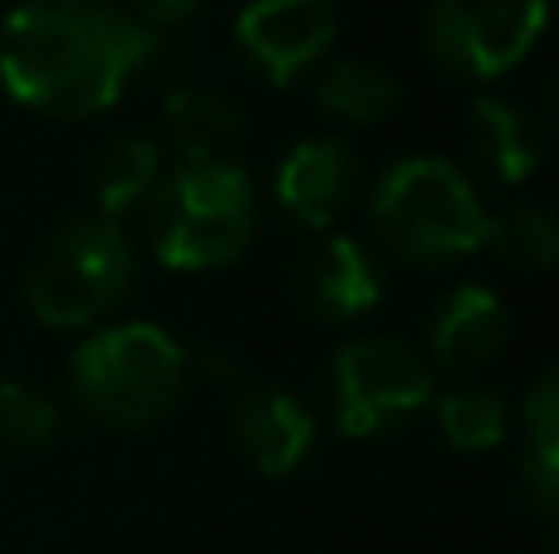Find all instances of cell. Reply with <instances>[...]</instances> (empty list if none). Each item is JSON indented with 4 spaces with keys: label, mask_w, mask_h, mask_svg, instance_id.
Returning <instances> with one entry per match:
<instances>
[{
    "label": "cell",
    "mask_w": 559,
    "mask_h": 554,
    "mask_svg": "<svg viewBox=\"0 0 559 554\" xmlns=\"http://www.w3.org/2000/svg\"><path fill=\"white\" fill-rule=\"evenodd\" d=\"M157 29L114 0H20L0 20V84L45 118H94L128 94Z\"/></svg>",
    "instance_id": "1"
},
{
    "label": "cell",
    "mask_w": 559,
    "mask_h": 554,
    "mask_svg": "<svg viewBox=\"0 0 559 554\" xmlns=\"http://www.w3.org/2000/svg\"><path fill=\"white\" fill-rule=\"evenodd\" d=\"M486 221L472 177L432 153L397 157L368 186V231L393 261L417 270L462 265L486 245Z\"/></svg>",
    "instance_id": "2"
},
{
    "label": "cell",
    "mask_w": 559,
    "mask_h": 554,
    "mask_svg": "<svg viewBox=\"0 0 559 554\" xmlns=\"http://www.w3.org/2000/svg\"><path fill=\"white\" fill-rule=\"evenodd\" d=\"M255 236V182L241 162H177L143 202V241L182 275L241 261Z\"/></svg>",
    "instance_id": "3"
},
{
    "label": "cell",
    "mask_w": 559,
    "mask_h": 554,
    "mask_svg": "<svg viewBox=\"0 0 559 554\" xmlns=\"http://www.w3.org/2000/svg\"><path fill=\"white\" fill-rule=\"evenodd\" d=\"M192 359L167 329L143 320L104 324L69 353V393L98 427L143 432L177 412Z\"/></svg>",
    "instance_id": "4"
},
{
    "label": "cell",
    "mask_w": 559,
    "mask_h": 554,
    "mask_svg": "<svg viewBox=\"0 0 559 554\" xmlns=\"http://www.w3.org/2000/svg\"><path fill=\"white\" fill-rule=\"evenodd\" d=\"M133 245L123 226L104 216H74L35 245L25 265V310L45 329H94L133 290Z\"/></svg>",
    "instance_id": "5"
},
{
    "label": "cell",
    "mask_w": 559,
    "mask_h": 554,
    "mask_svg": "<svg viewBox=\"0 0 559 554\" xmlns=\"http://www.w3.org/2000/svg\"><path fill=\"white\" fill-rule=\"evenodd\" d=\"M432 363L393 334H358L329 359L324 402L338 437H383L432 402Z\"/></svg>",
    "instance_id": "6"
},
{
    "label": "cell",
    "mask_w": 559,
    "mask_h": 554,
    "mask_svg": "<svg viewBox=\"0 0 559 554\" xmlns=\"http://www.w3.org/2000/svg\"><path fill=\"white\" fill-rule=\"evenodd\" d=\"M550 25V0H432L423 45L432 64L466 84L511 74Z\"/></svg>",
    "instance_id": "7"
},
{
    "label": "cell",
    "mask_w": 559,
    "mask_h": 554,
    "mask_svg": "<svg viewBox=\"0 0 559 554\" xmlns=\"http://www.w3.org/2000/svg\"><path fill=\"white\" fill-rule=\"evenodd\" d=\"M289 300L314 324H358L383 304V265L348 231H319L289 265Z\"/></svg>",
    "instance_id": "8"
},
{
    "label": "cell",
    "mask_w": 559,
    "mask_h": 554,
    "mask_svg": "<svg viewBox=\"0 0 559 554\" xmlns=\"http://www.w3.org/2000/svg\"><path fill=\"white\" fill-rule=\"evenodd\" d=\"M334 35V0H246L236 15V49L275 88L305 79L329 55Z\"/></svg>",
    "instance_id": "9"
},
{
    "label": "cell",
    "mask_w": 559,
    "mask_h": 554,
    "mask_svg": "<svg viewBox=\"0 0 559 554\" xmlns=\"http://www.w3.org/2000/svg\"><path fill=\"white\" fill-rule=\"evenodd\" d=\"M358 192V157L344 137H299L275 167V202L299 231H334Z\"/></svg>",
    "instance_id": "10"
},
{
    "label": "cell",
    "mask_w": 559,
    "mask_h": 554,
    "mask_svg": "<svg viewBox=\"0 0 559 554\" xmlns=\"http://www.w3.org/2000/svg\"><path fill=\"white\" fill-rule=\"evenodd\" d=\"M314 412L280 383H241L231 398V437L236 451L261 477H295L314 451Z\"/></svg>",
    "instance_id": "11"
},
{
    "label": "cell",
    "mask_w": 559,
    "mask_h": 554,
    "mask_svg": "<svg viewBox=\"0 0 559 554\" xmlns=\"http://www.w3.org/2000/svg\"><path fill=\"white\" fill-rule=\"evenodd\" d=\"M432 359L442 363L447 373H472V369H486L506 353L511 344V310L496 290L476 280H462L437 300L432 310Z\"/></svg>",
    "instance_id": "12"
},
{
    "label": "cell",
    "mask_w": 559,
    "mask_h": 554,
    "mask_svg": "<svg viewBox=\"0 0 559 554\" xmlns=\"http://www.w3.org/2000/svg\"><path fill=\"white\" fill-rule=\"evenodd\" d=\"M466 147L496 186H521L540 167L545 133L511 98H476L466 113Z\"/></svg>",
    "instance_id": "13"
},
{
    "label": "cell",
    "mask_w": 559,
    "mask_h": 554,
    "mask_svg": "<svg viewBox=\"0 0 559 554\" xmlns=\"http://www.w3.org/2000/svg\"><path fill=\"white\" fill-rule=\"evenodd\" d=\"M246 133L241 108L216 88H173L163 104V137L177 162H226Z\"/></svg>",
    "instance_id": "14"
},
{
    "label": "cell",
    "mask_w": 559,
    "mask_h": 554,
    "mask_svg": "<svg viewBox=\"0 0 559 554\" xmlns=\"http://www.w3.org/2000/svg\"><path fill=\"white\" fill-rule=\"evenodd\" d=\"M157 177H163V147L143 133H118L104 143V153L88 167V196H94V216L104 221H123L128 212L153 196Z\"/></svg>",
    "instance_id": "15"
},
{
    "label": "cell",
    "mask_w": 559,
    "mask_h": 554,
    "mask_svg": "<svg viewBox=\"0 0 559 554\" xmlns=\"http://www.w3.org/2000/svg\"><path fill=\"white\" fill-rule=\"evenodd\" d=\"M525 451H521V491L540 516H555L559 506V373L545 369L535 378L531 398L521 408Z\"/></svg>",
    "instance_id": "16"
},
{
    "label": "cell",
    "mask_w": 559,
    "mask_h": 554,
    "mask_svg": "<svg viewBox=\"0 0 559 554\" xmlns=\"http://www.w3.org/2000/svg\"><path fill=\"white\" fill-rule=\"evenodd\" d=\"M397 98H403L397 79L383 64H368V59H338L314 84L319 113L344 128H378L397 108Z\"/></svg>",
    "instance_id": "17"
},
{
    "label": "cell",
    "mask_w": 559,
    "mask_h": 554,
    "mask_svg": "<svg viewBox=\"0 0 559 554\" xmlns=\"http://www.w3.org/2000/svg\"><path fill=\"white\" fill-rule=\"evenodd\" d=\"M432 418L437 432L452 451L462 457H476V451H491L506 442V427H511V408L496 388H452V393H432Z\"/></svg>",
    "instance_id": "18"
},
{
    "label": "cell",
    "mask_w": 559,
    "mask_h": 554,
    "mask_svg": "<svg viewBox=\"0 0 559 554\" xmlns=\"http://www.w3.org/2000/svg\"><path fill=\"white\" fill-rule=\"evenodd\" d=\"M486 245L521 270H550L559 261V226L545 206H511L486 221Z\"/></svg>",
    "instance_id": "19"
},
{
    "label": "cell",
    "mask_w": 559,
    "mask_h": 554,
    "mask_svg": "<svg viewBox=\"0 0 559 554\" xmlns=\"http://www.w3.org/2000/svg\"><path fill=\"white\" fill-rule=\"evenodd\" d=\"M59 432V402L39 383H0V451H39Z\"/></svg>",
    "instance_id": "20"
},
{
    "label": "cell",
    "mask_w": 559,
    "mask_h": 554,
    "mask_svg": "<svg viewBox=\"0 0 559 554\" xmlns=\"http://www.w3.org/2000/svg\"><path fill=\"white\" fill-rule=\"evenodd\" d=\"M197 5H202V0H128V10H133V15L143 20L147 29H157V25H177V20H187Z\"/></svg>",
    "instance_id": "21"
}]
</instances>
